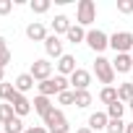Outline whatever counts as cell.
Returning a JSON list of instances; mask_svg holds the SVG:
<instances>
[{
	"label": "cell",
	"mask_w": 133,
	"mask_h": 133,
	"mask_svg": "<svg viewBox=\"0 0 133 133\" xmlns=\"http://www.w3.org/2000/svg\"><path fill=\"white\" fill-rule=\"evenodd\" d=\"M0 50H8V44H5V37H0Z\"/></svg>",
	"instance_id": "cell-34"
},
{
	"label": "cell",
	"mask_w": 133,
	"mask_h": 133,
	"mask_svg": "<svg viewBox=\"0 0 133 133\" xmlns=\"http://www.w3.org/2000/svg\"><path fill=\"white\" fill-rule=\"evenodd\" d=\"M65 39H68L71 44H78V42H86V29H84V26H78V24H73V26L68 29V34H65Z\"/></svg>",
	"instance_id": "cell-18"
},
{
	"label": "cell",
	"mask_w": 133,
	"mask_h": 133,
	"mask_svg": "<svg viewBox=\"0 0 133 133\" xmlns=\"http://www.w3.org/2000/svg\"><path fill=\"white\" fill-rule=\"evenodd\" d=\"M110 47L115 50V55H123V52L133 50V34L130 31H115L110 37Z\"/></svg>",
	"instance_id": "cell-5"
},
{
	"label": "cell",
	"mask_w": 133,
	"mask_h": 133,
	"mask_svg": "<svg viewBox=\"0 0 133 133\" xmlns=\"http://www.w3.org/2000/svg\"><path fill=\"white\" fill-rule=\"evenodd\" d=\"M57 104H76V91H73V89H68V91L57 94Z\"/></svg>",
	"instance_id": "cell-27"
},
{
	"label": "cell",
	"mask_w": 133,
	"mask_h": 133,
	"mask_svg": "<svg viewBox=\"0 0 133 133\" xmlns=\"http://www.w3.org/2000/svg\"><path fill=\"white\" fill-rule=\"evenodd\" d=\"M50 0H31V3H29V8H31V13H47L50 11Z\"/></svg>",
	"instance_id": "cell-25"
},
{
	"label": "cell",
	"mask_w": 133,
	"mask_h": 133,
	"mask_svg": "<svg viewBox=\"0 0 133 133\" xmlns=\"http://www.w3.org/2000/svg\"><path fill=\"white\" fill-rule=\"evenodd\" d=\"M16 97V86L13 84H8V81H3L0 84V99H3L5 104H11V99Z\"/></svg>",
	"instance_id": "cell-22"
},
{
	"label": "cell",
	"mask_w": 133,
	"mask_h": 133,
	"mask_svg": "<svg viewBox=\"0 0 133 133\" xmlns=\"http://www.w3.org/2000/svg\"><path fill=\"white\" fill-rule=\"evenodd\" d=\"M5 81V68H0V84Z\"/></svg>",
	"instance_id": "cell-35"
},
{
	"label": "cell",
	"mask_w": 133,
	"mask_h": 133,
	"mask_svg": "<svg viewBox=\"0 0 133 133\" xmlns=\"http://www.w3.org/2000/svg\"><path fill=\"white\" fill-rule=\"evenodd\" d=\"M91 102H94V97H91V91H89V89H86V91H76V107L86 110Z\"/></svg>",
	"instance_id": "cell-23"
},
{
	"label": "cell",
	"mask_w": 133,
	"mask_h": 133,
	"mask_svg": "<svg viewBox=\"0 0 133 133\" xmlns=\"http://www.w3.org/2000/svg\"><path fill=\"white\" fill-rule=\"evenodd\" d=\"M76 133H94V130H91V128H89V125H81V128H78V130H76Z\"/></svg>",
	"instance_id": "cell-33"
},
{
	"label": "cell",
	"mask_w": 133,
	"mask_h": 133,
	"mask_svg": "<svg viewBox=\"0 0 133 133\" xmlns=\"http://www.w3.org/2000/svg\"><path fill=\"white\" fill-rule=\"evenodd\" d=\"M125 125H128V123H123V120H110L104 133H125Z\"/></svg>",
	"instance_id": "cell-28"
},
{
	"label": "cell",
	"mask_w": 133,
	"mask_h": 133,
	"mask_svg": "<svg viewBox=\"0 0 133 133\" xmlns=\"http://www.w3.org/2000/svg\"><path fill=\"white\" fill-rule=\"evenodd\" d=\"M117 99H120L123 104H128V102L133 99V84H130V81H125V84L117 86Z\"/></svg>",
	"instance_id": "cell-21"
},
{
	"label": "cell",
	"mask_w": 133,
	"mask_h": 133,
	"mask_svg": "<svg viewBox=\"0 0 133 133\" xmlns=\"http://www.w3.org/2000/svg\"><path fill=\"white\" fill-rule=\"evenodd\" d=\"M125 133H133V123H128V125H125Z\"/></svg>",
	"instance_id": "cell-36"
},
{
	"label": "cell",
	"mask_w": 133,
	"mask_h": 133,
	"mask_svg": "<svg viewBox=\"0 0 133 133\" xmlns=\"http://www.w3.org/2000/svg\"><path fill=\"white\" fill-rule=\"evenodd\" d=\"M117 11L120 13H133V0H117Z\"/></svg>",
	"instance_id": "cell-29"
},
{
	"label": "cell",
	"mask_w": 133,
	"mask_h": 133,
	"mask_svg": "<svg viewBox=\"0 0 133 133\" xmlns=\"http://www.w3.org/2000/svg\"><path fill=\"white\" fill-rule=\"evenodd\" d=\"M26 37L31 39V42H44L50 34H47V29H44V24H39V21H34V24H29L26 26Z\"/></svg>",
	"instance_id": "cell-13"
},
{
	"label": "cell",
	"mask_w": 133,
	"mask_h": 133,
	"mask_svg": "<svg viewBox=\"0 0 133 133\" xmlns=\"http://www.w3.org/2000/svg\"><path fill=\"white\" fill-rule=\"evenodd\" d=\"M86 44L94 50V52H104L110 47V37L102 31V29H89L86 31Z\"/></svg>",
	"instance_id": "cell-6"
},
{
	"label": "cell",
	"mask_w": 133,
	"mask_h": 133,
	"mask_svg": "<svg viewBox=\"0 0 133 133\" xmlns=\"http://www.w3.org/2000/svg\"><path fill=\"white\" fill-rule=\"evenodd\" d=\"M24 133H50L44 125H26V130Z\"/></svg>",
	"instance_id": "cell-32"
},
{
	"label": "cell",
	"mask_w": 133,
	"mask_h": 133,
	"mask_svg": "<svg viewBox=\"0 0 133 133\" xmlns=\"http://www.w3.org/2000/svg\"><path fill=\"white\" fill-rule=\"evenodd\" d=\"M125 107H128V104H123L120 99H117V102H112V104L107 107V117H110V120H123V112H125Z\"/></svg>",
	"instance_id": "cell-20"
},
{
	"label": "cell",
	"mask_w": 133,
	"mask_h": 133,
	"mask_svg": "<svg viewBox=\"0 0 133 133\" xmlns=\"http://www.w3.org/2000/svg\"><path fill=\"white\" fill-rule=\"evenodd\" d=\"M44 52L50 55V57H55V60H60L65 52H63V42H60V37L57 34H50L47 39H44Z\"/></svg>",
	"instance_id": "cell-10"
},
{
	"label": "cell",
	"mask_w": 133,
	"mask_h": 133,
	"mask_svg": "<svg viewBox=\"0 0 133 133\" xmlns=\"http://www.w3.org/2000/svg\"><path fill=\"white\" fill-rule=\"evenodd\" d=\"M68 86H71V81L65 78V76H52V78H47V81L37 84V89H39V94H42V97L63 94V91H68Z\"/></svg>",
	"instance_id": "cell-1"
},
{
	"label": "cell",
	"mask_w": 133,
	"mask_h": 133,
	"mask_svg": "<svg viewBox=\"0 0 133 133\" xmlns=\"http://www.w3.org/2000/svg\"><path fill=\"white\" fill-rule=\"evenodd\" d=\"M112 68H115V73H128V71H133V55H128V52L115 55Z\"/></svg>",
	"instance_id": "cell-12"
},
{
	"label": "cell",
	"mask_w": 133,
	"mask_h": 133,
	"mask_svg": "<svg viewBox=\"0 0 133 133\" xmlns=\"http://www.w3.org/2000/svg\"><path fill=\"white\" fill-rule=\"evenodd\" d=\"M99 102L107 104V107H110L112 102H117V89H115V86H104V89L99 91Z\"/></svg>",
	"instance_id": "cell-19"
},
{
	"label": "cell",
	"mask_w": 133,
	"mask_h": 133,
	"mask_svg": "<svg viewBox=\"0 0 133 133\" xmlns=\"http://www.w3.org/2000/svg\"><path fill=\"white\" fill-rule=\"evenodd\" d=\"M31 78L37 81V84H42V81H47V78H52V63L50 60H44V57H39V60H34L31 63Z\"/></svg>",
	"instance_id": "cell-7"
},
{
	"label": "cell",
	"mask_w": 133,
	"mask_h": 133,
	"mask_svg": "<svg viewBox=\"0 0 133 133\" xmlns=\"http://www.w3.org/2000/svg\"><path fill=\"white\" fill-rule=\"evenodd\" d=\"M13 11V0H0V16H5Z\"/></svg>",
	"instance_id": "cell-31"
},
{
	"label": "cell",
	"mask_w": 133,
	"mask_h": 133,
	"mask_svg": "<svg viewBox=\"0 0 133 133\" xmlns=\"http://www.w3.org/2000/svg\"><path fill=\"white\" fill-rule=\"evenodd\" d=\"M107 123H110V117H107V112H91L89 115V128L97 133V130H107Z\"/></svg>",
	"instance_id": "cell-14"
},
{
	"label": "cell",
	"mask_w": 133,
	"mask_h": 133,
	"mask_svg": "<svg viewBox=\"0 0 133 133\" xmlns=\"http://www.w3.org/2000/svg\"><path fill=\"white\" fill-rule=\"evenodd\" d=\"M94 73H97V78H99L104 86H112V81H115V68H112V60H107V57L97 55V60H94Z\"/></svg>",
	"instance_id": "cell-4"
},
{
	"label": "cell",
	"mask_w": 133,
	"mask_h": 133,
	"mask_svg": "<svg viewBox=\"0 0 133 133\" xmlns=\"http://www.w3.org/2000/svg\"><path fill=\"white\" fill-rule=\"evenodd\" d=\"M42 120H44V128H47L50 133H68V130H71V125H68V120H65L63 110H57V107L50 110Z\"/></svg>",
	"instance_id": "cell-3"
},
{
	"label": "cell",
	"mask_w": 133,
	"mask_h": 133,
	"mask_svg": "<svg viewBox=\"0 0 133 133\" xmlns=\"http://www.w3.org/2000/svg\"><path fill=\"white\" fill-rule=\"evenodd\" d=\"M34 84H37V81L31 78V73H21V76L13 81V86H16V91H18V94H26V91H31V89H34Z\"/></svg>",
	"instance_id": "cell-16"
},
{
	"label": "cell",
	"mask_w": 133,
	"mask_h": 133,
	"mask_svg": "<svg viewBox=\"0 0 133 133\" xmlns=\"http://www.w3.org/2000/svg\"><path fill=\"white\" fill-rule=\"evenodd\" d=\"M71 26H73V24H71V18L60 13V16H55V21H52V34H57V37H60V34H68V29H71Z\"/></svg>",
	"instance_id": "cell-17"
},
{
	"label": "cell",
	"mask_w": 133,
	"mask_h": 133,
	"mask_svg": "<svg viewBox=\"0 0 133 133\" xmlns=\"http://www.w3.org/2000/svg\"><path fill=\"white\" fill-rule=\"evenodd\" d=\"M94 21H97V5H94V0H78V5H76V24L86 29Z\"/></svg>",
	"instance_id": "cell-2"
},
{
	"label": "cell",
	"mask_w": 133,
	"mask_h": 133,
	"mask_svg": "<svg viewBox=\"0 0 133 133\" xmlns=\"http://www.w3.org/2000/svg\"><path fill=\"white\" fill-rule=\"evenodd\" d=\"M76 71H78V65H76V57H73V55H63V57L57 60V76L71 78Z\"/></svg>",
	"instance_id": "cell-9"
},
{
	"label": "cell",
	"mask_w": 133,
	"mask_h": 133,
	"mask_svg": "<svg viewBox=\"0 0 133 133\" xmlns=\"http://www.w3.org/2000/svg\"><path fill=\"white\" fill-rule=\"evenodd\" d=\"M16 117V112H13V104H0V123H11Z\"/></svg>",
	"instance_id": "cell-26"
},
{
	"label": "cell",
	"mask_w": 133,
	"mask_h": 133,
	"mask_svg": "<svg viewBox=\"0 0 133 133\" xmlns=\"http://www.w3.org/2000/svg\"><path fill=\"white\" fill-rule=\"evenodd\" d=\"M128 110H130V112H133V99H130V102H128Z\"/></svg>",
	"instance_id": "cell-37"
},
{
	"label": "cell",
	"mask_w": 133,
	"mask_h": 133,
	"mask_svg": "<svg viewBox=\"0 0 133 133\" xmlns=\"http://www.w3.org/2000/svg\"><path fill=\"white\" fill-rule=\"evenodd\" d=\"M11 104H13L16 117H24V115H29V112H31V102L26 99V94H18V91H16V97L11 99Z\"/></svg>",
	"instance_id": "cell-11"
},
{
	"label": "cell",
	"mask_w": 133,
	"mask_h": 133,
	"mask_svg": "<svg viewBox=\"0 0 133 133\" xmlns=\"http://www.w3.org/2000/svg\"><path fill=\"white\" fill-rule=\"evenodd\" d=\"M31 104H34V112H37V115H42V117H44V115H47L50 110H55L52 99H50V97H42V94H37Z\"/></svg>",
	"instance_id": "cell-15"
},
{
	"label": "cell",
	"mask_w": 133,
	"mask_h": 133,
	"mask_svg": "<svg viewBox=\"0 0 133 133\" xmlns=\"http://www.w3.org/2000/svg\"><path fill=\"white\" fill-rule=\"evenodd\" d=\"M68 81H71L73 91H86V89H89V84H91V73H89V71H84V68H78Z\"/></svg>",
	"instance_id": "cell-8"
},
{
	"label": "cell",
	"mask_w": 133,
	"mask_h": 133,
	"mask_svg": "<svg viewBox=\"0 0 133 133\" xmlns=\"http://www.w3.org/2000/svg\"><path fill=\"white\" fill-rule=\"evenodd\" d=\"M11 60H13V52L11 50H0V68H5Z\"/></svg>",
	"instance_id": "cell-30"
},
{
	"label": "cell",
	"mask_w": 133,
	"mask_h": 133,
	"mask_svg": "<svg viewBox=\"0 0 133 133\" xmlns=\"http://www.w3.org/2000/svg\"><path fill=\"white\" fill-rule=\"evenodd\" d=\"M3 128H5V133H24V130H26V125H24V120H21V117H13V120H11V123H5Z\"/></svg>",
	"instance_id": "cell-24"
}]
</instances>
